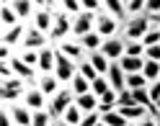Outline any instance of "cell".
<instances>
[{"mask_svg":"<svg viewBox=\"0 0 160 126\" xmlns=\"http://www.w3.org/2000/svg\"><path fill=\"white\" fill-rule=\"evenodd\" d=\"M67 36H72V16H67L65 11H57L54 13V26H52V31H49V41L57 46L59 41H65Z\"/></svg>","mask_w":160,"mask_h":126,"instance_id":"obj_3","label":"cell"},{"mask_svg":"<svg viewBox=\"0 0 160 126\" xmlns=\"http://www.w3.org/2000/svg\"><path fill=\"white\" fill-rule=\"evenodd\" d=\"M145 13H147V16H158V13H160V0H147Z\"/></svg>","mask_w":160,"mask_h":126,"instance_id":"obj_47","label":"cell"},{"mask_svg":"<svg viewBox=\"0 0 160 126\" xmlns=\"http://www.w3.org/2000/svg\"><path fill=\"white\" fill-rule=\"evenodd\" d=\"M116 105H119V100H116V90H108V93H103L101 98H98V113L116 111Z\"/></svg>","mask_w":160,"mask_h":126,"instance_id":"obj_26","label":"cell"},{"mask_svg":"<svg viewBox=\"0 0 160 126\" xmlns=\"http://www.w3.org/2000/svg\"><path fill=\"white\" fill-rule=\"evenodd\" d=\"M150 28H152V23H150L147 13L132 16V18H127V23L122 26V39H127V41H142V36Z\"/></svg>","mask_w":160,"mask_h":126,"instance_id":"obj_1","label":"cell"},{"mask_svg":"<svg viewBox=\"0 0 160 126\" xmlns=\"http://www.w3.org/2000/svg\"><path fill=\"white\" fill-rule=\"evenodd\" d=\"M122 26L124 23H119L114 16H108L106 11H101V13L96 16V28H93V31H98L103 39H114V36L122 34Z\"/></svg>","mask_w":160,"mask_h":126,"instance_id":"obj_5","label":"cell"},{"mask_svg":"<svg viewBox=\"0 0 160 126\" xmlns=\"http://www.w3.org/2000/svg\"><path fill=\"white\" fill-rule=\"evenodd\" d=\"M96 16L98 13H91V11H83V13L72 16V36L80 39V36L91 34L93 28H96Z\"/></svg>","mask_w":160,"mask_h":126,"instance_id":"obj_7","label":"cell"},{"mask_svg":"<svg viewBox=\"0 0 160 126\" xmlns=\"http://www.w3.org/2000/svg\"><path fill=\"white\" fill-rule=\"evenodd\" d=\"M72 100H75V93L70 90V85H65L62 90H59L57 95H52L49 98V105H47V111L52 113V119L57 121V119H62V113L72 105Z\"/></svg>","mask_w":160,"mask_h":126,"instance_id":"obj_4","label":"cell"},{"mask_svg":"<svg viewBox=\"0 0 160 126\" xmlns=\"http://www.w3.org/2000/svg\"><path fill=\"white\" fill-rule=\"evenodd\" d=\"M116 111L124 116V119H129V124H137V121H142L145 116H152L145 105H137V103H132V105H116Z\"/></svg>","mask_w":160,"mask_h":126,"instance_id":"obj_18","label":"cell"},{"mask_svg":"<svg viewBox=\"0 0 160 126\" xmlns=\"http://www.w3.org/2000/svg\"><path fill=\"white\" fill-rule=\"evenodd\" d=\"M96 124H101V113H98V111L85 113V116H83V121H80V126H96Z\"/></svg>","mask_w":160,"mask_h":126,"instance_id":"obj_44","label":"cell"},{"mask_svg":"<svg viewBox=\"0 0 160 126\" xmlns=\"http://www.w3.org/2000/svg\"><path fill=\"white\" fill-rule=\"evenodd\" d=\"M155 119H158V121H160V111H158V113H155Z\"/></svg>","mask_w":160,"mask_h":126,"instance_id":"obj_54","label":"cell"},{"mask_svg":"<svg viewBox=\"0 0 160 126\" xmlns=\"http://www.w3.org/2000/svg\"><path fill=\"white\" fill-rule=\"evenodd\" d=\"M103 11L119 23H127V0H103Z\"/></svg>","mask_w":160,"mask_h":126,"instance_id":"obj_19","label":"cell"},{"mask_svg":"<svg viewBox=\"0 0 160 126\" xmlns=\"http://www.w3.org/2000/svg\"><path fill=\"white\" fill-rule=\"evenodd\" d=\"M145 59H152V62H160V44H152L145 49Z\"/></svg>","mask_w":160,"mask_h":126,"instance_id":"obj_45","label":"cell"},{"mask_svg":"<svg viewBox=\"0 0 160 126\" xmlns=\"http://www.w3.org/2000/svg\"><path fill=\"white\" fill-rule=\"evenodd\" d=\"M11 59H13V46L0 44V62H11Z\"/></svg>","mask_w":160,"mask_h":126,"instance_id":"obj_48","label":"cell"},{"mask_svg":"<svg viewBox=\"0 0 160 126\" xmlns=\"http://www.w3.org/2000/svg\"><path fill=\"white\" fill-rule=\"evenodd\" d=\"M101 52H103L111 62L122 59V57H124V52H127V39H122V36L106 39V41H103V46H101Z\"/></svg>","mask_w":160,"mask_h":126,"instance_id":"obj_13","label":"cell"},{"mask_svg":"<svg viewBox=\"0 0 160 126\" xmlns=\"http://www.w3.org/2000/svg\"><path fill=\"white\" fill-rule=\"evenodd\" d=\"M21 103L28 105L31 111H44L47 105H49V98L42 93V88H39V85H28L26 93H23V100H21Z\"/></svg>","mask_w":160,"mask_h":126,"instance_id":"obj_9","label":"cell"},{"mask_svg":"<svg viewBox=\"0 0 160 126\" xmlns=\"http://www.w3.org/2000/svg\"><path fill=\"white\" fill-rule=\"evenodd\" d=\"M78 41H80V46H83V49H85L88 54H91V52H98V49H101L106 39H103L101 34H98V31H91V34H85V36H80Z\"/></svg>","mask_w":160,"mask_h":126,"instance_id":"obj_20","label":"cell"},{"mask_svg":"<svg viewBox=\"0 0 160 126\" xmlns=\"http://www.w3.org/2000/svg\"><path fill=\"white\" fill-rule=\"evenodd\" d=\"M54 64H57V46L54 44L39 49V72H42V75L54 72Z\"/></svg>","mask_w":160,"mask_h":126,"instance_id":"obj_14","label":"cell"},{"mask_svg":"<svg viewBox=\"0 0 160 126\" xmlns=\"http://www.w3.org/2000/svg\"><path fill=\"white\" fill-rule=\"evenodd\" d=\"M31 3H34L36 8H47V5H49V3H47V0H31Z\"/></svg>","mask_w":160,"mask_h":126,"instance_id":"obj_50","label":"cell"},{"mask_svg":"<svg viewBox=\"0 0 160 126\" xmlns=\"http://www.w3.org/2000/svg\"><path fill=\"white\" fill-rule=\"evenodd\" d=\"M54 8L52 5H47V8H36L34 11V16H31V26H36L39 31H44V34H49L52 31V26H54Z\"/></svg>","mask_w":160,"mask_h":126,"instance_id":"obj_10","label":"cell"},{"mask_svg":"<svg viewBox=\"0 0 160 126\" xmlns=\"http://www.w3.org/2000/svg\"><path fill=\"white\" fill-rule=\"evenodd\" d=\"M83 11H91V13H101L103 11V0H80Z\"/></svg>","mask_w":160,"mask_h":126,"instance_id":"obj_40","label":"cell"},{"mask_svg":"<svg viewBox=\"0 0 160 126\" xmlns=\"http://www.w3.org/2000/svg\"><path fill=\"white\" fill-rule=\"evenodd\" d=\"M116 100H119V105H132V103H134V98H132V90H129V88L119 90V93H116Z\"/></svg>","mask_w":160,"mask_h":126,"instance_id":"obj_43","label":"cell"},{"mask_svg":"<svg viewBox=\"0 0 160 126\" xmlns=\"http://www.w3.org/2000/svg\"><path fill=\"white\" fill-rule=\"evenodd\" d=\"M158 126H160V121H158Z\"/></svg>","mask_w":160,"mask_h":126,"instance_id":"obj_56","label":"cell"},{"mask_svg":"<svg viewBox=\"0 0 160 126\" xmlns=\"http://www.w3.org/2000/svg\"><path fill=\"white\" fill-rule=\"evenodd\" d=\"M54 75H57V80L62 82V85H70V82H72V77L78 75V62L67 59V57L57 49V64H54Z\"/></svg>","mask_w":160,"mask_h":126,"instance_id":"obj_6","label":"cell"},{"mask_svg":"<svg viewBox=\"0 0 160 126\" xmlns=\"http://www.w3.org/2000/svg\"><path fill=\"white\" fill-rule=\"evenodd\" d=\"M52 126H70V124H67V121H62V119H57V121H54Z\"/></svg>","mask_w":160,"mask_h":126,"instance_id":"obj_51","label":"cell"},{"mask_svg":"<svg viewBox=\"0 0 160 126\" xmlns=\"http://www.w3.org/2000/svg\"><path fill=\"white\" fill-rule=\"evenodd\" d=\"M54 119H52V113H49L47 108L44 111H34V124L31 126H52Z\"/></svg>","mask_w":160,"mask_h":126,"instance_id":"obj_37","label":"cell"},{"mask_svg":"<svg viewBox=\"0 0 160 126\" xmlns=\"http://www.w3.org/2000/svg\"><path fill=\"white\" fill-rule=\"evenodd\" d=\"M49 44H52L49 41V34L39 31L36 26H28L23 41H21V49H44V46H49Z\"/></svg>","mask_w":160,"mask_h":126,"instance_id":"obj_8","label":"cell"},{"mask_svg":"<svg viewBox=\"0 0 160 126\" xmlns=\"http://www.w3.org/2000/svg\"><path fill=\"white\" fill-rule=\"evenodd\" d=\"M26 23H18L13 28H3V36H0V44H5V46H13V49H21V41H23V36H26Z\"/></svg>","mask_w":160,"mask_h":126,"instance_id":"obj_12","label":"cell"},{"mask_svg":"<svg viewBox=\"0 0 160 126\" xmlns=\"http://www.w3.org/2000/svg\"><path fill=\"white\" fill-rule=\"evenodd\" d=\"M132 126H158V119H155V116H145L142 121H137V124H132Z\"/></svg>","mask_w":160,"mask_h":126,"instance_id":"obj_49","label":"cell"},{"mask_svg":"<svg viewBox=\"0 0 160 126\" xmlns=\"http://www.w3.org/2000/svg\"><path fill=\"white\" fill-rule=\"evenodd\" d=\"M28 88V82L23 80V77H11L8 82H0V100L3 103H18L23 100V93Z\"/></svg>","mask_w":160,"mask_h":126,"instance_id":"obj_2","label":"cell"},{"mask_svg":"<svg viewBox=\"0 0 160 126\" xmlns=\"http://www.w3.org/2000/svg\"><path fill=\"white\" fill-rule=\"evenodd\" d=\"M96 126H106V124H103V121H101V124H96Z\"/></svg>","mask_w":160,"mask_h":126,"instance_id":"obj_55","label":"cell"},{"mask_svg":"<svg viewBox=\"0 0 160 126\" xmlns=\"http://www.w3.org/2000/svg\"><path fill=\"white\" fill-rule=\"evenodd\" d=\"M145 5H147V0H127V16L132 18V16H142L145 13Z\"/></svg>","mask_w":160,"mask_h":126,"instance_id":"obj_36","label":"cell"},{"mask_svg":"<svg viewBox=\"0 0 160 126\" xmlns=\"http://www.w3.org/2000/svg\"><path fill=\"white\" fill-rule=\"evenodd\" d=\"M36 85L42 88V93L47 95V98H52V95H57L59 90L65 88V85H62V82L57 80V75H54V72H49V75H42V77H39V82H36Z\"/></svg>","mask_w":160,"mask_h":126,"instance_id":"obj_17","label":"cell"},{"mask_svg":"<svg viewBox=\"0 0 160 126\" xmlns=\"http://www.w3.org/2000/svg\"><path fill=\"white\" fill-rule=\"evenodd\" d=\"M83 111H80V105H75V100H72V105L62 113V121H67L70 126H80V121H83Z\"/></svg>","mask_w":160,"mask_h":126,"instance_id":"obj_27","label":"cell"},{"mask_svg":"<svg viewBox=\"0 0 160 126\" xmlns=\"http://www.w3.org/2000/svg\"><path fill=\"white\" fill-rule=\"evenodd\" d=\"M88 62L96 67V72H98V75H106V72H108V67H111V59H108V57H106L101 49L88 54Z\"/></svg>","mask_w":160,"mask_h":126,"instance_id":"obj_22","label":"cell"},{"mask_svg":"<svg viewBox=\"0 0 160 126\" xmlns=\"http://www.w3.org/2000/svg\"><path fill=\"white\" fill-rule=\"evenodd\" d=\"M11 77H16V72H13L11 62H0V82H8Z\"/></svg>","mask_w":160,"mask_h":126,"instance_id":"obj_41","label":"cell"},{"mask_svg":"<svg viewBox=\"0 0 160 126\" xmlns=\"http://www.w3.org/2000/svg\"><path fill=\"white\" fill-rule=\"evenodd\" d=\"M0 3H3V5H11V3H13V0H0Z\"/></svg>","mask_w":160,"mask_h":126,"instance_id":"obj_52","label":"cell"},{"mask_svg":"<svg viewBox=\"0 0 160 126\" xmlns=\"http://www.w3.org/2000/svg\"><path fill=\"white\" fill-rule=\"evenodd\" d=\"M155 108H158V111H160V98H158V100H155Z\"/></svg>","mask_w":160,"mask_h":126,"instance_id":"obj_53","label":"cell"},{"mask_svg":"<svg viewBox=\"0 0 160 126\" xmlns=\"http://www.w3.org/2000/svg\"><path fill=\"white\" fill-rule=\"evenodd\" d=\"M0 126H16L13 116H11V108L3 103V108H0Z\"/></svg>","mask_w":160,"mask_h":126,"instance_id":"obj_42","label":"cell"},{"mask_svg":"<svg viewBox=\"0 0 160 126\" xmlns=\"http://www.w3.org/2000/svg\"><path fill=\"white\" fill-rule=\"evenodd\" d=\"M101 121L106 126H132L129 124V119H124L119 111H108V113H101Z\"/></svg>","mask_w":160,"mask_h":126,"instance_id":"obj_29","label":"cell"},{"mask_svg":"<svg viewBox=\"0 0 160 126\" xmlns=\"http://www.w3.org/2000/svg\"><path fill=\"white\" fill-rule=\"evenodd\" d=\"M75 105H80L83 113H91V111H98V95L91 90V93H83V95H75Z\"/></svg>","mask_w":160,"mask_h":126,"instance_id":"obj_21","label":"cell"},{"mask_svg":"<svg viewBox=\"0 0 160 126\" xmlns=\"http://www.w3.org/2000/svg\"><path fill=\"white\" fill-rule=\"evenodd\" d=\"M13 11L18 13V18L21 21H31V16H34V11H36V5L31 3V0H13Z\"/></svg>","mask_w":160,"mask_h":126,"instance_id":"obj_23","label":"cell"},{"mask_svg":"<svg viewBox=\"0 0 160 126\" xmlns=\"http://www.w3.org/2000/svg\"><path fill=\"white\" fill-rule=\"evenodd\" d=\"M150 80L142 75V72H127V88L129 90H137V88H147Z\"/></svg>","mask_w":160,"mask_h":126,"instance_id":"obj_30","label":"cell"},{"mask_svg":"<svg viewBox=\"0 0 160 126\" xmlns=\"http://www.w3.org/2000/svg\"><path fill=\"white\" fill-rule=\"evenodd\" d=\"M0 23H3V28H13V26L23 23V21H21L18 13L13 11V5H3V8H0Z\"/></svg>","mask_w":160,"mask_h":126,"instance_id":"obj_24","label":"cell"},{"mask_svg":"<svg viewBox=\"0 0 160 126\" xmlns=\"http://www.w3.org/2000/svg\"><path fill=\"white\" fill-rule=\"evenodd\" d=\"M78 72L83 75V77H88V80H91V82L96 80V77H98V72H96V67H93L91 62H88V57H85L83 62H78Z\"/></svg>","mask_w":160,"mask_h":126,"instance_id":"obj_35","label":"cell"},{"mask_svg":"<svg viewBox=\"0 0 160 126\" xmlns=\"http://www.w3.org/2000/svg\"><path fill=\"white\" fill-rule=\"evenodd\" d=\"M57 49L62 52L67 59H72V62H83L85 57H88V52L80 46L78 39H65V41H59V44H57Z\"/></svg>","mask_w":160,"mask_h":126,"instance_id":"obj_11","label":"cell"},{"mask_svg":"<svg viewBox=\"0 0 160 126\" xmlns=\"http://www.w3.org/2000/svg\"><path fill=\"white\" fill-rule=\"evenodd\" d=\"M106 77H108V82H111V88H114L116 93L127 88V72L122 70V64H119V59H116V62H111V67H108Z\"/></svg>","mask_w":160,"mask_h":126,"instance_id":"obj_16","label":"cell"},{"mask_svg":"<svg viewBox=\"0 0 160 126\" xmlns=\"http://www.w3.org/2000/svg\"><path fill=\"white\" fill-rule=\"evenodd\" d=\"M91 90H93V93L98 95V98H101L103 93H108V90H114V88H111V82H108V77H106V75H98L96 80L91 82Z\"/></svg>","mask_w":160,"mask_h":126,"instance_id":"obj_31","label":"cell"},{"mask_svg":"<svg viewBox=\"0 0 160 126\" xmlns=\"http://www.w3.org/2000/svg\"><path fill=\"white\" fill-rule=\"evenodd\" d=\"M142 44L145 46H152V44H160V26H152L150 31L142 36Z\"/></svg>","mask_w":160,"mask_h":126,"instance_id":"obj_39","label":"cell"},{"mask_svg":"<svg viewBox=\"0 0 160 126\" xmlns=\"http://www.w3.org/2000/svg\"><path fill=\"white\" fill-rule=\"evenodd\" d=\"M119 64H122L124 72H142L145 70V57H122L119 59Z\"/></svg>","mask_w":160,"mask_h":126,"instance_id":"obj_25","label":"cell"},{"mask_svg":"<svg viewBox=\"0 0 160 126\" xmlns=\"http://www.w3.org/2000/svg\"><path fill=\"white\" fill-rule=\"evenodd\" d=\"M142 75L147 77L150 82H155V80H160V62H152V59H145V70H142Z\"/></svg>","mask_w":160,"mask_h":126,"instance_id":"obj_32","label":"cell"},{"mask_svg":"<svg viewBox=\"0 0 160 126\" xmlns=\"http://www.w3.org/2000/svg\"><path fill=\"white\" fill-rule=\"evenodd\" d=\"M145 49L147 46L142 44V41H127V57H145Z\"/></svg>","mask_w":160,"mask_h":126,"instance_id":"obj_38","label":"cell"},{"mask_svg":"<svg viewBox=\"0 0 160 126\" xmlns=\"http://www.w3.org/2000/svg\"><path fill=\"white\" fill-rule=\"evenodd\" d=\"M147 93H150V98H152V103H155V100L160 98V80L150 82V85H147ZM155 111H158V108H155Z\"/></svg>","mask_w":160,"mask_h":126,"instance_id":"obj_46","label":"cell"},{"mask_svg":"<svg viewBox=\"0 0 160 126\" xmlns=\"http://www.w3.org/2000/svg\"><path fill=\"white\" fill-rule=\"evenodd\" d=\"M16 54L21 57L26 64H31V67H36V70H39V49H18Z\"/></svg>","mask_w":160,"mask_h":126,"instance_id":"obj_34","label":"cell"},{"mask_svg":"<svg viewBox=\"0 0 160 126\" xmlns=\"http://www.w3.org/2000/svg\"><path fill=\"white\" fill-rule=\"evenodd\" d=\"M70 90H72L75 95H83V93H91V80L88 77H83V75H75L72 77V82H70Z\"/></svg>","mask_w":160,"mask_h":126,"instance_id":"obj_28","label":"cell"},{"mask_svg":"<svg viewBox=\"0 0 160 126\" xmlns=\"http://www.w3.org/2000/svg\"><path fill=\"white\" fill-rule=\"evenodd\" d=\"M59 3V11H65L67 16H78L83 13V5H80V0H57Z\"/></svg>","mask_w":160,"mask_h":126,"instance_id":"obj_33","label":"cell"},{"mask_svg":"<svg viewBox=\"0 0 160 126\" xmlns=\"http://www.w3.org/2000/svg\"><path fill=\"white\" fill-rule=\"evenodd\" d=\"M5 105L11 108V116H13L16 126H31L34 124V111L28 105H23V103H5Z\"/></svg>","mask_w":160,"mask_h":126,"instance_id":"obj_15","label":"cell"}]
</instances>
